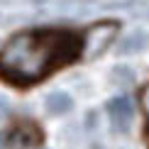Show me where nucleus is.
<instances>
[{
	"instance_id": "f03ea898",
	"label": "nucleus",
	"mask_w": 149,
	"mask_h": 149,
	"mask_svg": "<svg viewBox=\"0 0 149 149\" xmlns=\"http://www.w3.org/2000/svg\"><path fill=\"white\" fill-rule=\"evenodd\" d=\"M8 139H12L10 144L17 149H34L44 142V132L39 130V125L27 117H17L8 130Z\"/></svg>"
},
{
	"instance_id": "f257e3e1",
	"label": "nucleus",
	"mask_w": 149,
	"mask_h": 149,
	"mask_svg": "<svg viewBox=\"0 0 149 149\" xmlns=\"http://www.w3.org/2000/svg\"><path fill=\"white\" fill-rule=\"evenodd\" d=\"M117 29V20H98L86 27L47 24L20 29L0 44V83L12 91H32L86 59L100 56Z\"/></svg>"
}]
</instances>
